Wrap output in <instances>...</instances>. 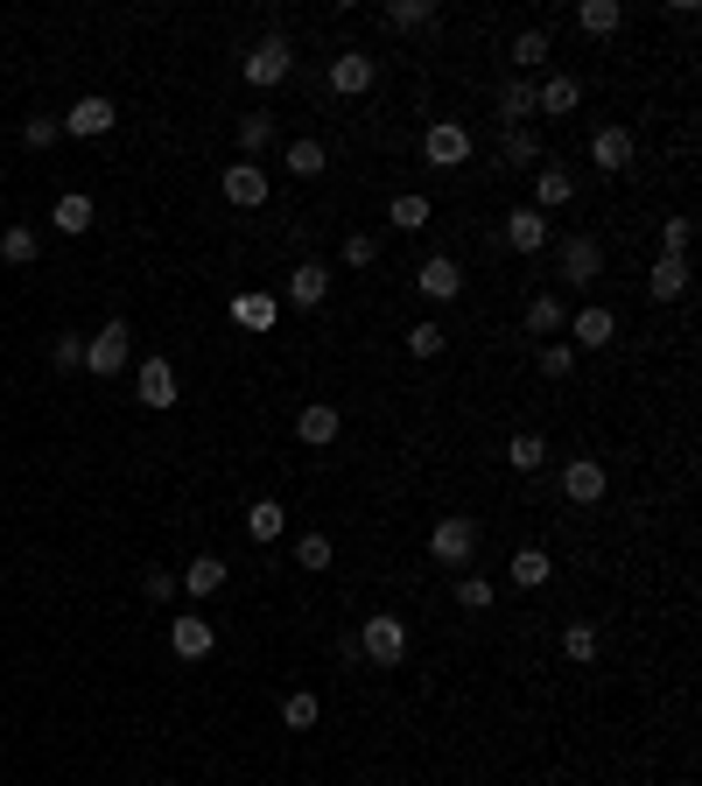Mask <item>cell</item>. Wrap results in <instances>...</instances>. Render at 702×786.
I'll return each mask as SVG.
<instances>
[{
    "mask_svg": "<svg viewBox=\"0 0 702 786\" xmlns=\"http://www.w3.org/2000/svg\"><path fill=\"white\" fill-rule=\"evenodd\" d=\"M387 22L393 29H435V22H443V8H435V0H393Z\"/></svg>",
    "mask_w": 702,
    "mask_h": 786,
    "instance_id": "cell-34",
    "label": "cell"
},
{
    "mask_svg": "<svg viewBox=\"0 0 702 786\" xmlns=\"http://www.w3.org/2000/svg\"><path fill=\"white\" fill-rule=\"evenodd\" d=\"M612 337H618V316L604 310V302H583V310L569 316V344H583V352H604Z\"/></svg>",
    "mask_w": 702,
    "mask_h": 786,
    "instance_id": "cell-10",
    "label": "cell"
},
{
    "mask_svg": "<svg viewBox=\"0 0 702 786\" xmlns=\"http://www.w3.org/2000/svg\"><path fill=\"white\" fill-rule=\"evenodd\" d=\"M457 611H492V583H485V577H471V569L457 577Z\"/></svg>",
    "mask_w": 702,
    "mask_h": 786,
    "instance_id": "cell-46",
    "label": "cell"
},
{
    "mask_svg": "<svg viewBox=\"0 0 702 786\" xmlns=\"http://www.w3.org/2000/svg\"><path fill=\"white\" fill-rule=\"evenodd\" d=\"M429 554H435L443 569H464L471 554H478V520H471V513H450V520H435Z\"/></svg>",
    "mask_w": 702,
    "mask_h": 786,
    "instance_id": "cell-5",
    "label": "cell"
},
{
    "mask_svg": "<svg viewBox=\"0 0 702 786\" xmlns=\"http://www.w3.org/2000/svg\"><path fill=\"white\" fill-rule=\"evenodd\" d=\"M281 169H289V176H302V183H316L331 169V148L316 141V133H302V141H289V155H281Z\"/></svg>",
    "mask_w": 702,
    "mask_h": 786,
    "instance_id": "cell-24",
    "label": "cell"
},
{
    "mask_svg": "<svg viewBox=\"0 0 702 786\" xmlns=\"http://www.w3.org/2000/svg\"><path fill=\"white\" fill-rule=\"evenodd\" d=\"M422 155H429L435 169H457V162H471V133H464L457 120H435V127L422 133Z\"/></svg>",
    "mask_w": 702,
    "mask_h": 786,
    "instance_id": "cell-11",
    "label": "cell"
},
{
    "mask_svg": "<svg viewBox=\"0 0 702 786\" xmlns=\"http://www.w3.org/2000/svg\"><path fill=\"white\" fill-rule=\"evenodd\" d=\"M555 281H569V289H597V281H604V239L569 233L555 246Z\"/></svg>",
    "mask_w": 702,
    "mask_h": 786,
    "instance_id": "cell-1",
    "label": "cell"
},
{
    "mask_svg": "<svg viewBox=\"0 0 702 786\" xmlns=\"http://www.w3.org/2000/svg\"><path fill=\"white\" fill-rule=\"evenodd\" d=\"M372 78H379V64H372L366 50H345V56L331 64V91H337V99H358V91H372Z\"/></svg>",
    "mask_w": 702,
    "mask_h": 786,
    "instance_id": "cell-13",
    "label": "cell"
},
{
    "mask_svg": "<svg viewBox=\"0 0 702 786\" xmlns=\"http://www.w3.org/2000/svg\"><path fill=\"white\" fill-rule=\"evenodd\" d=\"M562 204H576V176H569L562 162H541L534 169V211L548 218V211H562Z\"/></svg>",
    "mask_w": 702,
    "mask_h": 786,
    "instance_id": "cell-17",
    "label": "cell"
},
{
    "mask_svg": "<svg viewBox=\"0 0 702 786\" xmlns=\"http://www.w3.org/2000/svg\"><path fill=\"white\" fill-rule=\"evenodd\" d=\"M246 85H260V91H274V85H289V71H295V50H289V35H260L253 50H246Z\"/></svg>",
    "mask_w": 702,
    "mask_h": 786,
    "instance_id": "cell-4",
    "label": "cell"
},
{
    "mask_svg": "<svg viewBox=\"0 0 702 786\" xmlns=\"http://www.w3.org/2000/svg\"><path fill=\"white\" fill-rule=\"evenodd\" d=\"M134 400H141V408H155V414H169V408L183 400V394H176V366H169L162 352L134 366Z\"/></svg>",
    "mask_w": 702,
    "mask_h": 786,
    "instance_id": "cell-6",
    "label": "cell"
},
{
    "mask_svg": "<svg viewBox=\"0 0 702 786\" xmlns=\"http://www.w3.org/2000/svg\"><path fill=\"white\" fill-rule=\"evenodd\" d=\"M112 120H120V106H112V99H99V91H85V99L71 106L56 127H64L71 141H99V133H112Z\"/></svg>",
    "mask_w": 702,
    "mask_h": 786,
    "instance_id": "cell-7",
    "label": "cell"
},
{
    "mask_svg": "<svg viewBox=\"0 0 702 786\" xmlns=\"http://www.w3.org/2000/svg\"><path fill=\"white\" fill-rule=\"evenodd\" d=\"M50 366H56V373H78V366H85V337H78V331L50 337Z\"/></svg>",
    "mask_w": 702,
    "mask_h": 786,
    "instance_id": "cell-40",
    "label": "cell"
},
{
    "mask_svg": "<svg viewBox=\"0 0 702 786\" xmlns=\"http://www.w3.org/2000/svg\"><path fill=\"white\" fill-rule=\"evenodd\" d=\"M281 527H289V506H274V498H253V506H246V534H253L260 548L281 541Z\"/></svg>",
    "mask_w": 702,
    "mask_h": 786,
    "instance_id": "cell-27",
    "label": "cell"
},
{
    "mask_svg": "<svg viewBox=\"0 0 702 786\" xmlns=\"http://www.w3.org/2000/svg\"><path fill=\"white\" fill-rule=\"evenodd\" d=\"M548 569H555V562H548V548H520V554H514V583H520V590H541Z\"/></svg>",
    "mask_w": 702,
    "mask_h": 786,
    "instance_id": "cell-38",
    "label": "cell"
},
{
    "mask_svg": "<svg viewBox=\"0 0 702 786\" xmlns=\"http://www.w3.org/2000/svg\"><path fill=\"white\" fill-rule=\"evenodd\" d=\"M295 435H302V443H310V450H331L337 435H345V414H337L331 400H310V408L295 414Z\"/></svg>",
    "mask_w": 702,
    "mask_h": 786,
    "instance_id": "cell-12",
    "label": "cell"
},
{
    "mask_svg": "<svg viewBox=\"0 0 702 786\" xmlns=\"http://www.w3.org/2000/svg\"><path fill=\"white\" fill-rule=\"evenodd\" d=\"M358 654H366L372 667H401L408 660V625L393 618V611H372V618L358 625Z\"/></svg>",
    "mask_w": 702,
    "mask_h": 786,
    "instance_id": "cell-2",
    "label": "cell"
},
{
    "mask_svg": "<svg viewBox=\"0 0 702 786\" xmlns=\"http://www.w3.org/2000/svg\"><path fill=\"white\" fill-rule=\"evenodd\" d=\"M647 295H654V302H681V295H689V260L660 254V260H654V274H647Z\"/></svg>",
    "mask_w": 702,
    "mask_h": 786,
    "instance_id": "cell-25",
    "label": "cell"
},
{
    "mask_svg": "<svg viewBox=\"0 0 702 786\" xmlns=\"http://www.w3.org/2000/svg\"><path fill=\"white\" fill-rule=\"evenodd\" d=\"M591 162L604 169V176H625V169H633V133H625V127H597L591 133Z\"/></svg>",
    "mask_w": 702,
    "mask_h": 786,
    "instance_id": "cell-18",
    "label": "cell"
},
{
    "mask_svg": "<svg viewBox=\"0 0 702 786\" xmlns=\"http://www.w3.org/2000/svg\"><path fill=\"white\" fill-rule=\"evenodd\" d=\"M429 197H422V190H401V197H393L387 204V225H393V233H422V225H429Z\"/></svg>",
    "mask_w": 702,
    "mask_h": 786,
    "instance_id": "cell-28",
    "label": "cell"
},
{
    "mask_svg": "<svg viewBox=\"0 0 702 786\" xmlns=\"http://www.w3.org/2000/svg\"><path fill=\"white\" fill-rule=\"evenodd\" d=\"M562 654L576 660V667H583V660H597V625H569V632H562Z\"/></svg>",
    "mask_w": 702,
    "mask_h": 786,
    "instance_id": "cell-42",
    "label": "cell"
},
{
    "mask_svg": "<svg viewBox=\"0 0 702 786\" xmlns=\"http://www.w3.org/2000/svg\"><path fill=\"white\" fill-rule=\"evenodd\" d=\"M372 260H379V239L372 233H352L345 239V267H372Z\"/></svg>",
    "mask_w": 702,
    "mask_h": 786,
    "instance_id": "cell-48",
    "label": "cell"
},
{
    "mask_svg": "<svg viewBox=\"0 0 702 786\" xmlns=\"http://www.w3.org/2000/svg\"><path fill=\"white\" fill-rule=\"evenodd\" d=\"M127 358H134V331H127V316H112V323H99V337H85V373L112 379V373H127Z\"/></svg>",
    "mask_w": 702,
    "mask_h": 786,
    "instance_id": "cell-3",
    "label": "cell"
},
{
    "mask_svg": "<svg viewBox=\"0 0 702 786\" xmlns=\"http://www.w3.org/2000/svg\"><path fill=\"white\" fill-rule=\"evenodd\" d=\"M337 562V548H331V534H302L295 541V569H310V577H324V569Z\"/></svg>",
    "mask_w": 702,
    "mask_h": 786,
    "instance_id": "cell-35",
    "label": "cell"
},
{
    "mask_svg": "<svg viewBox=\"0 0 702 786\" xmlns=\"http://www.w3.org/2000/svg\"><path fill=\"white\" fill-rule=\"evenodd\" d=\"M506 464H514V471H541L548 464V435L541 429H520L514 443H506Z\"/></svg>",
    "mask_w": 702,
    "mask_h": 786,
    "instance_id": "cell-30",
    "label": "cell"
},
{
    "mask_svg": "<svg viewBox=\"0 0 702 786\" xmlns=\"http://www.w3.org/2000/svg\"><path fill=\"white\" fill-rule=\"evenodd\" d=\"M562 331H569V302H562V295H548V289H541L534 302H527V337H541V344H555Z\"/></svg>",
    "mask_w": 702,
    "mask_h": 786,
    "instance_id": "cell-20",
    "label": "cell"
},
{
    "mask_svg": "<svg viewBox=\"0 0 702 786\" xmlns=\"http://www.w3.org/2000/svg\"><path fill=\"white\" fill-rule=\"evenodd\" d=\"M50 225H56L64 239H85L91 225H99V204H91L85 190H64V197H56V211H50Z\"/></svg>",
    "mask_w": 702,
    "mask_h": 786,
    "instance_id": "cell-15",
    "label": "cell"
},
{
    "mask_svg": "<svg viewBox=\"0 0 702 786\" xmlns=\"http://www.w3.org/2000/svg\"><path fill=\"white\" fill-rule=\"evenodd\" d=\"M183 590H190V597H212V590H225V562H218V554H197V562L183 569Z\"/></svg>",
    "mask_w": 702,
    "mask_h": 786,
    "instance_id": "cell-32",
    "label": "cell"
},
{
    "mask_svg": "<svg viewBox=\"0 0 702 786\" xmlns=\"http://www.w3.org/2000/svg\"><path fill=\"white\" fill-rule=\"evenodd\" d=\"M414 289H422L429 302H457V295H464V267L450 260V254H435V260L414 267Z\"/></svg>",
    "mask_w": 702,
    "mask_h": 786,
    "instance_id": "cell-8",
    "label": "cell"
},
{
    "mask_svg": "<svg viewBox=\"0 0 702 786\" xmlns=\"http://www.w3.org/2000/svg\"><path fill=\"white\" fill-rule=\"evenodd\" d=\"M316 717H324V702H316L310 688H295V696L281 702V723H289V731H316Z\"/></svg>",
    "mask_w": 702,
    "mask_h": 786,
    "instance_id": "cell-37",
    "label": "cell"
},
{
    "mask_svg": "<svg viewBox=\"0 0 702 786\" xmlns=\"http://www.w3.org/2000/svg\"><path fill=\"white\" fill-rule=\"evenodd\" d=\"M225 204H233V211H260V204H268V169H260V162H233V169H225Z\"/></svg>",
    "mask_w": 702,
    "mask_h": 786,
    "instance_id": "cell-9",
    "label": "cell"
},
{
    "mask_svg": "<svg viewBox=\"0 0 702 786\" xmlns=\"http://www.w3.org/2000/svg\"><path fill=\"white\" fill-rule=\"evenodd\" d=\"M689 239H695V218H668V225H660V254L689 260Z\"/></svg>",
    "mask_w": 702,
    "mask_h": 786,
    "instance_id": "cell-43",
    "label": "cell"
},
{
    "mask_svg": "<svg viewBox=\"0 0 702 786\" xmlns=\"http://www.w3.org/2000/svg\"><path fill=\"white\" fill-rule=\"evenodd\" d=\"M443 344H450V337H443V323H435V316H429V323H414V331H408V352H414V358H435V352H443Z\"/></svg>",
    "mask_w": 702,
    "mask_h": 786,
    "instance_id": "cell-44",
    "label": "cell"
},
{
    "mask_svg": "<svg viewBox=\"0 0 702 786\" xmlns=\"http://www.w3.org/2000/svg\"><path fill=\"white\" fill-rule=\"evenodd\" d=\"M576 29H583V35H618V29H625V8H618V0H583V8H576Z\"/></svg>",
    "mask_w": 702,
    "mask_h": 786,
    "instance_id": "cell-29",
    "label": "cell"
},
{
    "mask_svg": "<svg viewBox=\"0 0 702 786\" xmlns=\"http://www.w3.org/2000/svg\"><path fill=\"white\" fill-rule=\"evenodd\" d=\"M499 162H541V141H534V127H506V141H499Z\"/></svg>",
    "mask_w": 702,
    "mask_h": 786,
    "instance_id": "cell-39",
    "label": "cell"
},
{
    "mask_svg": "<svg viewBox=\"0 0 702 786\" xmlns=\"http://www.w3.org/2000/svg\"><path fill=\"white\" fill-rule=\"evenodd\" d=\"M233 323H239V331H274V323H281V295H268V289L233 295Z\"/></svg>",
    "mask_w": 702,
    "mask_h": 786,
    "instance_id": "cell-19",
    "label": "cell"
},
{
    "mask_svg": "<svg viewBox=\"0 0 702 786\" xmlns=\"http://www.w3.org/2000/svg\"><path fill=\"white\" fill-rule=\"evenodd\" d=\"M331 295V267L324 260H302L289 274V310H316V302Z\"/></svg>",
    "mask_w": 702,
    "mask_h": 786,
    "instance_id": "cell-22",
    "label": "cell"
},
{
    "mask_svg": "<svg viewBox=\"0 0 702 786\" xmlns=\"http://www.w3.org/2000/svg\"><path fill=\"white\" fill-rule=\"evenodd\" d=\"M569 373H576V344H541V379H569Z\"/></svg>",
    "mask_w": 702,
    "mask_h": 786,
    "instance_id": "cell-41",
    "label": "cell"
},
{
    "mask_svg": "<svg viewBox=\"0 0 702 786\" xmlns=\"http://www.w3.org/2000/svg\"><path fill=\"white\" fill-rule=\"evenodd\" d=\"M506 56H514V71H520V78H527V71H541V64H548V29H520Z\"/></svg>",
    "mask_w": 702,
    "mask_h": 786,
    "instance_id": "cell-31",
    "label": "cell"
},
{
    "mask_svg": "<svg viewBox=\"0 0 702 786\" xmlns=\"http://www.w3.org/2000/svg\"><path fill=\"white\" fill-rule=\"evenodd\" d=\"M268 141H274V112H246V120H239V148H246V162L268 155Z\"/></svg>",
    "mask_w": 702,
    "mask_h": 786,
    "instance_id": "cell-33",
    "label": "cell"
},
{
    "mask_svg": "<svg viewBox=\"0 0 702 786\" xmlns=\"http://www.w3.org/2000/svg\"><path fill=\"white\" fill-rule=\"evenodd\" d=\"M212 646H218L212 618H176V625H169V654H176V660H204Z\"/></svg>",
    "mask_w": 702,
    "mask_h": 786,
    "instance_id": "cell-21",
    "label": "cell"
},
{
    "mask_svg": "<svg viewBox=\"0 0 702 786\" xmlns=\"http://www.w3.org/2000/svg\"><path fill=\"white\" fill-rule=\"evenodd\" d=\"M506 246H514V254H541V246H548V218H541L534 204L506 211Z\"/></svg>",
    "mask_w": 702,
    "mask_h": 786,
    "instance_id": "cell-23",
    "label": "cell"
},
{
    "mask_svg": "<svg viewBox=\"0 0 702 786\" xmlns=\"http://www.w3.org/2000/svg\"><path fill=\"white\" fill-rule=\"evenodd\" d=\"M35 246H43V239H35V225H8V233H0V260H8V267H29Z\"/></svg>",
    "mask_w": 702,
    "mask_h": 786,
    "instance_id": "cell-36",
    "label": "cell"
},
{
    "mask_svg": "<svg viewBox=\"0 0 702 786\" xmlns=\"http://www.w3.org/2000/svg\"><path fill=\"white\" fill-rule=\"evenodd\" d=\"M141 590H148V604H176V597H183V577H169V569H148Z\"/></svg>",
    "mask_w": 702,
    "mask_h": 786,
    "instance_id": "cell-45",
    "label": "cell"
},
{
    "mask_svg": "<svg viewBox=\"0 0 702 786\" xmlns=\"http://www.w3.org/2000/svg\"><path fill=\"white\" fill-rule=\"evenodd\" d=\"M64 141V127L50 120V112H35V120H22V148H56Z\"/></svg>",
    "mask_w": 702,
    "mask_h": 786,
    "instance_id": "cell-47",
    "label": "cell"
},
{
    "mask_svg": "<svg viewBox=\"0 0 702 786\" xmlns=\"http://www.w3.org/2000/svg\"><path fill=\"white\" fill-rule=\"evenodd\" d=\"M576 106H583V85L562 78V71H548V78L534 85V112H548V120H569Z\"/></svg>",
    "mask_w": 702,
    "mask_h": 786,
    "instance_id": "cell-16",
    "label": "cell"
},
{
    "mask_svg": "<svg viewBox=\"0 0 702 786\" xmlns=\"http://www.w3.org/2000/svg\"><path fill=\"white\" fill-rule=\"evenodd\" d=\"M562 498H569V506H597V498H604V464H597V456L562 464Z\"/></svg>",
    "mask_w": 702,
    "mask_h": 786,
    "instance_id": "cell-14",
    "label": "cell"
},
{
    "mask_svg": "<svg viewBox=\"0 0 702 786\" xmlns=\"http://www.w3.org/2000/svg\"><path fill=\"white\" fill-rule=\"evenodd\" d=\"M499 120H506V127H527V120H534V78H506V85H499Z\"/></svg>",
    "mask_w": 702,
    "mask_h": 786,
    "instance_id": "cell-26",
    "label": "cell"
}]
</instances>
